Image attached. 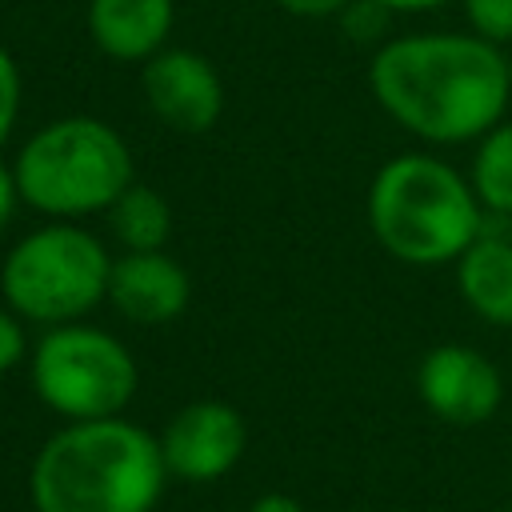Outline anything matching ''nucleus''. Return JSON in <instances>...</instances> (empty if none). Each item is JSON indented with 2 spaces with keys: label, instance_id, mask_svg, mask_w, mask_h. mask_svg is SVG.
Listing matches in <instances>:
<instances>
[{
  "label": "nucleus",
  "instance_id": "obj_5",
  "mask_svg": "<svg viewBox=\"0 0 512 512\" xmlns=\"http://www.w3.org/2000/svg\"><path fill=\"white\" fill-rule=\"evenodd\" d=\"M108 276V248L92 232L60 220L16 240L0 268V296L24 320L72 324L108 296Z\"/></svg>",
  "mask_w": 512,
  "mask_h": 512
},
{
  "label": "nucleus",
  "instance_id": "obj_13",
  "mask_svg": "<svg viewBox=\"0 0 512 512\" xmlns=\"http://www.w3.org/2000/svg\"><path fill=\"white\" fill-rule=\"evenodd\" d=\"M108 212H112V232L128 252H156L172 236V208L148 184H128Z\"/></svg>",
  "mask_w": 512,
  "mask_h": 512
},
{
  "label": "nucleus",
  "instance_id": "obj_1",
  "mask_svg": "<svg viewBox=\"0 0 512 512\" xmlns=\"http://www.w3.org/2000/svg\"><path fill=\"white\" fill-rule=\"evenodd\" d=\"M372 92L380 108L420 140L460 144L496 128L512 72L500 48L464 32H416L376 48Z\"/></svg>",
  "mask_w": 512,
  "mask_h": 512
},
{
  "label": "nucleus",
  "instance_id": "obj_18",
  "mask_svg": "<svg viewBox=\"0 0 512 512\" xmlns=\"http://www.w3.org/2000/svg\"><path fill=\"white\" fill-rule=\"evenodd\" d=\"M24 356V328L20 316L12 308H0V376L8 368H16V360Z\"/></svg>",
  "mask_w": 512,
  "mask_h": 512
},
{
  "label": "nucleus",
  "instance_id": "obj_3",
  "mask_svg": "<svg viewBox=\"0 0 512 512\" xmlns=\"http://www.w3.org/2000/svg\"><path fill=\"white\" fill-rule=\"evenodd\" d=\"M368 224L396 260L448 264L484 232V204L452 164L404 152L372 176Z\"/></svg>",
  "mask_w": 512,
  "mask_h": 512
},
{
  "label": "nucleus",
  "instance_id": "obj_4",
  "mask_svg": "<svg viewBox=\"0 0 512 512\" xmlns=\"http://www.w3.org/2000/svg\"><path fill=\"white\" fill-rule=\"evenodd\" d=\"M12 172L28 208L72 220L116 204L132 184V152L112 124L96 116H64L44 124L20 148Z\"/></svg>",
  "mask_w": 512,
  "mask_h": 512
},
{
  "label": "nucleus",
  "instance_id": "obj_22",
  "mask_svg": "<svg viewBox=\"0 0 512 512\" xmlns=\"http://www.w3.org/2000/svg\"><path fill=\"white\" fill-rule=\"evenodd\" d=\"M388 12H424V8H440L448 0H380Z\"/></svg>",
  "mask_w": 512,
  "mask_h": 512
},
{
  "label": "nucleus",
  "instance_id": "obj_14",
  "mask_svg": "<svg viewBox=\"0 0 512 512\" xmlns=\"http://www.w3.org/2000/svg\"><path fill=\"white\" fill-rule=\"evenodd\" d=\"M472 192L488 212L512 216V124H496L480 136L472 160Z\"/></svg>",
  "mask_w": 512,
  "mask_h": 512
},
{
  "label": "nucleus",
  "instance_id": "obj_7",
  "mask_svg": "<svg viewBox=\"0 0 512 512\" xmlns=\"http://www.w3.org/2000/svg\"><path fill=\"white\" fill-rule=\"evenodd\" d=\"M248 432L232 404L224 400H192L184 404L160 432V456L168 476L188 484L220 480L244 456Z\"/></svg>",
  "mask_w": 512,
  "mask_h": 512
},
{
  "label": "nucleus",
  "instance_id": "obj_9",
  "mask_svg": "<svg viewBox=\"0 0 512 512\" xmlns=\"http://www.w3.org/2000/svg\"><path fill=\"white\" fill-rule=\"evenodd\" d=\"M144 100L176 132H208L224 112L216 68L188 48H160L144 60Z\"/></svg>",
  "mask_w": 512,
  "mask_h": 512
},
{
  "label": "nucleus",
  "instance_id": "obj_21",
  "mask_svg": "<svg viewBox=\"0 0 512 512\" xmlns=\"http://www.w3.org/2000/svg\"><path fill=\"white\" fill-rule=\"evenodd\" d=\"M16 200H20V188H16V172L0 164V224H4L8 216H12Z\"/></svg>",
  "mask_w": 512,
  "mask_h": 512
},
{
  "label": "nucleus",
  "instance_id": "obj_16",
  "mask_svg": "<svg viewBox=\"0 0 512 512\" xmlns=\"http://www.w3.org/2000/svg\"><path fill=\"white\" fill-rule=\"evenodd\" d=\"M344 16V28H348V36L352 40H360V44H368V40H380V32L388 28V8L380 4V0H360V4H344L340 8Z\"/></svg>",
  "mask_w": 512,
  "mask_h": 512
},
{
  "label": "nucleus",
  "instance_id": "obj_15",
  "mask_svg": "<svg viewBox=\"0 0 512 512\" xmlns=\"http://www.w3.org/2000/svg\"><path fill=\"white\" fill-rule=\"evenodd\" d=\"M464 8H468L476 36L492 44L512 40V0H464Z\"/></svg>",
  "mask_w": 512,
  "mask_h": 512
},
{
  "label": "nucleus",
  "instance_id": "obj_11",
  "mask_svg": "<svg viewBox=\"0 0 512 512\" xmlns=\"http://www.w3.org/2000/svg\"><path fill=\"white\" fill-rule=\"evenodd\" d=\"M172 16V0H92L88 32L112 60H148L168 44Z\"/></svg>",
  "mask_w": 512,
  "mask_h": 512
},
{
  "label": "nucleus",
  "instance_id": "obj_17",
  "mask_svg": "<svg viewBox=\"0 0 512 512\" xmlns=\"http://www.w3.org/2000/svg\"><path fill=\"white\" fill-rule=\"evenodd\" d=\"M16 112H20V68L12 60V52L0 44V148L8 144V136L16 128Z\"/></svg>",
  "mask_w": 512,
  "mask_h": 512
},
{
  "label": "nucleus",
  "instance_id": "obj_10",
  "mask_svg": "<svg viewBox=\"0 0 512 512\" xmlns=\"http://www.w3.org/2000/svg\"><path fill=\"white\" fill-rule=\"evenodd\" d=\"M192 284L188 272L164 252H124L112 260L108 276V300L116 304L120 316L136 324H168L188 308Z\"/></svg>",
  "mask_w": 512,
  "mask_h": 512
},
{
  "label": "nucleus",
  "instance_id": "obj_6",
  "mask_svg": "<svg viewBox=\"0 0 512 512\" xmlns=\"http://www.w3.org/2000/svg\"><path fill=\"white\" fill-rule=\"evenodd\" d=\"M140 372L132 352L80 320L52 324L32 348V388L44 408L64 420L120 416L136 396Z\"/></svg>",
  "mask_w": 512,
  "mask_h": 512
},
{
  "label": "nucleus",
  "instance_id": "obj_8",
  "mask_svg": "<svg viewBox=\"0 0 512 512\" xmlns=\"http://www.w3.org/2000/svg\"><path fill=\"white\" fill-rule=\"evenodd\" d=\"M416 388L428 412H436L448 424H484L504 396L496 364L464 344L432 348L416 368Z\"/></svg>",
  "mask_w": 512,
  "mask_h": 512
},
{
  "label": "nucleus",
  "instance_id": "obj_12",
  "mask_svg": "<svg viewBox=\"0 0 512 512\" xmlns=\"http://www.w3.org/2000/svg\"><path fill=\"white\" fill-rule=\"evenodd\" d=\"M456 284L480 320L512 328V240L480 232L456 260Z\"/></svg>",
  "mask_w": 512,
  "mask_h": 512
},
{
  "label": "nucleus",
  "instance_id": "obj_2",
  "mask_svg": "<svg viewBox=\"0 0 512 512\" xmlns=\"http://www.w3.org/2000/svg\"><path fill=\"white\" fill-rule=\"evenodd\" d=\"M164 480L160 440L140 424L124 416L68 420L40 444L28 496L36 512H152Z\"/></svg>",
  "mask_w": 512,
  "mask_h": 512
},
{
  "label": "nucleus",
  "instance_id": "obj_20",
  "mask_svg": "<svg viewBox=\"0 0 512 512\" xmlns=\"http://www.w3.org/2000/svg\"><path fill=\"white\" fill-rule=\"evenodd\" d=\"M248 512H304V504L296 496H288V492H264Z\"/></svg>",
  "mask_w": 512,
  "mask_h": 512
},
{
  "label": "nucleus",
  "instance_id": "obj_19",
  "mask_svg": "<svg viewBox=\"0 0 512 512\" xmlns=\"http://www.w3.org/2000/svg\"><path fill=\"white\" fill-rule=\"evenodd\" d=\"M284 12H292V16H312V20H320V16H336L348 0H276Z\"/></svg>",
  "mask_w": 512,
  "mask_h": 512
}]
</instances>
